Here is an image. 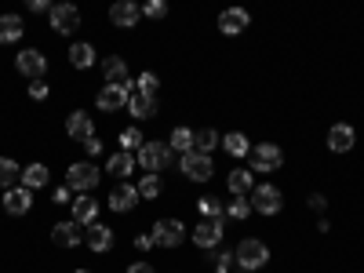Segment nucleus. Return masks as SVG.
Segmentation results:
<instances>
[{
  "mask_svg": "<svg viewBox=\"0 0 364 273\" xmlns=\"http://www.w3.org/2000/svg\"><path fill=\"white\" fill-rule=\"evenodd\" d=\"M233 259H237V266L245 273H252V269H262L269 262V248L262 245L259 237H248V240H240V245L233 248Z\"/></svg>",
  "mask_w": 364,
  "mask_h": 273,
  "instance_id": "obj_1",
  "label": "nucleus"
},
{
  "mask_svg": "<svg viewBox=\"0 0 364 273\" xmlns=\"http://www.w3.org/2000/svg\"><path fill=\"white\" fill-rule=\"evenodd\" d=\"M139 164L146 168V175H157L171 164V146L168 142H142L139 149Z\"/></svg>",
  "mask_w": 364,
  "mask_h": 273,
  "instance_id": "obj_2",
  "label": "nucleus"
},
{
  "mask_svg": "<svg viewBox=\"0 0 364 273\" xmlns=\"http://www.w3.org/2000/svg\"><path fill=\"white\" fill-rule=\"evenodd\" d=\"M284 164V154L281 146L273 142H262V146H252V175H269Z\"/></svg>",
  "mask_w": 364,
  "mask_h": 273,
  "instance_id": "obj_3",
  "label": "nucleus"
},
{
  "mask_svg": "<svg viewBox=\"0 0 364 273\" xmlns=\"http://www.w3.org/2000/svg\"><path fill=\"white\" fill-rule=\"evenodd\" d=\"M66 186L77 190V193L95 190V186H99V168L91 164V161H77V164H70V171H66Z\"/></svg>",
  "mask_w": 364,
  "mask_h": 273,
  "instance_id": "obj_4",
  "label": "nucleus"
},
{
  "mask_svg": "<svg viewBox=\"0 0 364 273\" xmlns=\"http://www.w3.org/2000/svg\"><path fill=\"white\" fill-rule=\"evenodd\" d=\"M284 208V193L277 186H255L252 190V211H262V215H277V211Z\"/></svg>",
  "mask_w": 364,
  "mask_h": 273,
  "instance_id": "obj_5",
  "label": "nucleus"
},
{
  "mask_svg": "<svg viewBox=\"0 0 364 273\" xmlns=\"http://www.w3.org/2000/svg\"><path fill=\"white\" fill-rule=\"evenodd\" d=\"M135 95V87L132 84H106L102 91H99V109L102 113H113V109H124L128 106V99Z\"/></svg>",
  "mask_w": 364,
  "mask_h": 273,
  "instance_id": "obj_6",
  "label": "nucleus"
},
{
  "mask_svg": "<svg viewBox=\"0 0 364 273\" xmlns=\"http://www.w3.org/2000/svg\"><path fill=\"white\" fill-rule=\"evenodd\" d=\"M48 18H51L55 33H73V29H80V11L73 4H51Z\"/></svg>",
  "mask_w": 364,
  "mask_h": 273,
  "instance_id": "obj_7",
  "label": "nucleus"
},
{
  "mask_svg": "<svg viewBox=\"0 0 364 273\" xmlns=\"http://www.w3.org/2000/svg\"><path fill=\"white\" fill-rule=\"evenodd\" d=\"M15 66H18V73L29 77V84H33V80H44V73H48V58H44L37 48H29V51H22V55L15 58Z\"/></svg>",
  "mask_w": 364,
  "mask_h": 273,
  "instance_id": "obj_8",
  "label": "nucleus"
},
{
  "mask_svg": "<svg viewBox=\"0 0 364 273\" xmlns=\"http://www.w3.org/2000/svg\"><path fill=\"white\" fill-rule=\"evenodd\" d=\"M223 233H226L223 219H204V223L193 230V245H197V248H219V245H223Z\"/></svg>",
  "mask_w": 364,
  "mask_h": 273,
  "instance_id": "obj_9",
  "label": "nucleus"
},
{
  "mask_svg": "<svg viewBox=\"0 0 364 273\" xmlns=\"http://www.w3.org/2000/svg\"><path fill=\"white\" fill-rule=\"evenodd\" d=\"M182 237H186V230H182L178 219H161L154 226V245H161V248H178Z\"/></svg>",
  "mask_w": 364,
  "mask_h": 273,
  "instance_id": "obj_10",
  "label": "nucleus"
},
{
  "mask_svg": "<svg viewBox=\"0 0 364 273\" xmlns=\"http://www.w3.org/2000/svg\"><path fill=\"white\" fill-rule=\"evenodd\" d=\"M182 175H190L193 182H208L211 175H215V164H211V157L186 154V157H182Z\"/></svg>",
  "mask_w": 364,
  "mask_h": 273,
  "instance_id": "obj_11",
  "label": "nucleus"
},
{
  "mask_svg": "<svg viewBox=\"0 0 364 273\" xmlns=\"http://www.w3.org/2000/svg\"><path fill=\"white\" fill-rule=\"evenodd\" d=\"M248 22H252V15H248L245 8H226V11L219 15V29H223L226 37L245 33V29H248Z\"/></svg>",
  "mask_w": 364,
  "mask_h": 273,
  "instance_id": "obj_12",
  "label": "nucleus"
},
{
  "mask_svg": "<svg viewBox=\"0 0 364 273\" xmlns=\"http://www.w3.org/2000/svg\"><path fill=\"white\" fill-rule=\"evenodd\" d=\"M139 15H142V8H135L132 0H117V4L109 8V22H113L117 29H132V26L139 22Z\"/></svg>",
  "mask_w": 364,
  "mask_h": 273,
  "instance_id": "obj_13",
  "label": "nucleus"
},
{
  "mask_svg": "<svg viewBox=\"0 0 364 273\" xmlns=\"http://www.w3.org/2000/svg\"><path fill=\"white\" fill-rule=\"evenodd\" d=\"M51 237H55L58 248H77L80 240H84V226H80V223H58V226L51 230Z\"/></svg>",
  "mask_w": 364,
  "mask_h": 273,
  "instance_id": "obj_14",
  "label": "nucleus"
},
{
  "mask_svg": "<svg viewBox=\"0 0 364 273\" xmlns=\"http://www.w3.org/2000/svg\"><path fill=\"white\" fill-rule=\"evenodd\" d=\"M357 135L350 124H336V128H328V149L331 154H346V149H353Z\"/></svg>",
  "mask_w": 364,
  "mask_h": 273,
  "instance_id": "obj_15",
  "label": "nucleus"
},
{
  "mask_svg": "<svg viewBox=\"0 0 364 273\" xmlns=\"http://www.w3.org/2000/svg\"><path fill=\"white\" fill-rule=\"evenodd\" d=\"M73 223H80V226H95L99 223V204L91 200L87 193H80L73 200Z\"/></svg>",
  "mask_w": 364,
  "mask_h": 273,
  "instance_id": "obj_16",
  "label": "nucleus"
},
{
  "mask_svg": "<svg viewBox=\"0 0 364 273\" xmlns=\"http://www.w3.org/2000/svg\"><path fill=\"white\" fill-rule=\"evenodd\" d=\"M128 113L135 120H149V117H157V99L154 95H142V91H135V95L128 99Z\"/></svg>",
  "mask_w": 364,
  "mask_h": 273,
  "instance_id": "obj_17",
  "label": "nucleus"
},
{
  "mask_svg": "<svg viewBox=\"0 0 364 273\" xmlns=\"http://www.w3.org/2000/svg\"><path fill=\"white\" fill-rule=\"evenodd\" d=\"M66 135H70V139H77V142H87L91 135H95V132H91V117H87L84 109L70 113V120H66Z\"/></svg>",
  "mask_w": 364,
  "mask_h": 273,
  "instance_id": "obj_18",
  "label": "nucleus"
},
{
  "mask_svg": "<svg viewBox=\"0 0 364 273\" xmlns=\"http://www.w3.org/2000/svg\"><path fill=\"white\" fill-rule=\"evenodd\" d=\"M29 204H33V193H29L26 186H15L4 193V208H8V215H26Z\"/></svg>",
  "mask_w": 364,
  "mask_h": 273,
  "instance_id": "obj_19",
  "label": "nucleus"
},
{
  "mask_svg": "<svg viewBox=\"0 0 364 273\" xmlns=\"http://www.w3.org/2000/svg\"><path fill=\"white\" fill-rule=\"evenodd\" d=\"M135 200H139V190L132 186V182H120V186L109 193V208H113V211H132Z\"/></svg>",
  "mask_w": 364,
  "mask_h": 273,
  "instance_id": "obj_20",
  "label": "nucleus"
},
{
  "mask_svg": "<svg viewBox=\"0 0 364 273\" xmlns=\"http://www.w3.org/2000/svg\"><path fill=\"white\" fill-rule=\"evenodd\" d=\"M87 248L91 252H109L113 248V230L109 226H102V223H95V226H87Z\"/></svg>",
  "mask_w": 364,
  "mask_h": 273,
  "instance_id": "obj_21",
  "label": "nucleus"
},
{
  "mask_svg": "<svg viewBox=\"0 0 364 273\" xmlns=\"http://www.w3.org/2000/svg\"><path fill=\"white\" fill-rule=\"evenodd\" d=\"M22 33H26V26L18 15H0V44H15L22 41Z\"/></svg>",
  "mask_w": 364,
  "mask_h": 273,
  "instance_id": "obj_22",
  "label": "nucleus"
},
{
  "mask_svg": "<svg viewBox=\"0 0 364 273\" xmlns=\"http://www.w3.org/2000/svg\"><path fill=\"white\" fill-rule=\"evenodd\" d=\"M102 77H106V84H128V63L120 55L106 58V63H102Z\"/></svg>",
  "mask_w": 364,
  "mask_h": 273,
  "instance_id": "obj_23",
  "label": "nucleus"
},
{
  "mask_svg": "<svg viewBox=\"0 0 364 273\" xmlns=\"http://www.w3.org/2000/svg\"><path fill=\"white\" fill-rule=\"evenodd\" d=\"M48 168L44 164H29V168H22V186L33 193V190H41V186H48Z\"/></svg>",
  "mask_w": 364,
  "mask_h": 273,
  "instance_id": "obj_24",
  "label": "nucleus"
},
{
  "mask_svg": "<svg viewBox=\"0 0 364 273\" xmlns=\"http://www.w3.org/2000/svg\"><path fill=\"white\" fill-rule=\"evenodd\" d=\"M215 146H223L219 132H211V128H204V132H193V154H200V157H211V149H215Z\"/></svg>",
  "mask_w": 364,
  "mask_h": 273,
  "instance_id": "obj_25",
  "label": "nucleus"
},
{
  "mask_svg": "<svg viewBox=\"0 0 364 273\" xmlns=\"http://www.w3.org/2000/svg\"><path fill=\"white\" fill-rule=\"evenodd\" d=\"M106 171H109V175H117L120 182H128V175L135 171V157H132V154H113V157H109V164H106Z\"/></svg>",
  "mask_w": 364,
  "mask_h": 273,
  "instance_id": "obj_26",
  "label": "nucleus"
},
{
  "mask_svg": "<svg viewBox=\"0 0 364 273\" xmlns=\"http://www.w3.org/2000/svg\"><path fill=\"white\" fill-rule=\"evenodd\" d=\"M223 149H226L230 157H248V154H252V142H248V135L230 132V135L223 139Z\"/></svg>",
  "mask_w": 364,
  "mask_h": 273,
  "instance_id": "obj_27",
  "label": "nucleus"
},
{
  "mask_svg": "<svg viewBox=\"0 0 364 273\" xmlns=\"http://www.w3.org/2000/svg\"><path fill=\"white\" fill-rule=\"evenodd\" d=\"M22 178V168L11 161V157H0V190H15V182Z\"/></svg>",
  "mask_w": 364,
  "mask_h": 273,
  "instance_id": "obj_28",
  "label": "nucleus"
},
{
  "mask_svg": "<svg viewBox=\"0 0 364 273\" xmlns=\"http://www.w3.org/2000/svg\"><path fill=\"white\" fill-rule=\"evenodd\" d=\"M230 190L237 193V197H245V193H252L255 190V178H252V171H245V168H237V171H230Z\"/></svg>",
  "mask_w": 364,
  "mask_h": 273,
  "instance_id": "obj_29",
  "label": "nucleus"
},
{
  "mask_svg": "<svg viewBox=\"0 0 364 273\" xmlns=\"http://www.w3.org/2000/svg\"><path fill=\"white\" fill-rule=\"evenodd\" d=\"M70 63H73L77 70L95 66V48H91V44H73V48H70Z\"/></svg>",
  "mask_w": 364,
  "mask_h": 273,
  "instance_id": "obj_30",
  "label": "nucleus"
},
{
  "mask_svg": "<svg viewBox=\"0 0 364 273\" xmlns=\"http://www.w3.org/2000/svg\"><path fill=\"white\" fill-rule=\"evenodd\" d=\"M168 146H171V154L178 149L182 157H186V154H193V132H190V128H175V132H171V142H168Z\"/></svg>",
  "mask_w": 364,
  "mask_h": 273,
  "instance_id": "obj_31",
  "label": "nucleus"
},
{
  "mask_svg": "<svg viewBox=\"0 0 364 273\" xmlns=\"http://www.w3.org/2000/svg\"><path fill=\"white\" fill-rule=\"evenodd\" d=\"M142 132L139 128H124L120 132V154H132V149H142Z\"/></svg>",
  "mask_w": 364,
  "mask_h": 273,
  "instance_id": "obj_32",
  "label": "nucleus"
},
{
  "mask_svg": "<svg viewBox=\"0 0 364 273\" xmlns=\"http://www.w3.org/2000/svg\"><path fill=\"white\" fill-rule=\"evenodd\" d=\"M197 211H200L204 219H223V211H226V208H223L215 197H200V200H197Z\"/></svg>",
  "mask_w": 364,
  "mask_h": 273,
  "instance_id": "obj_33",
  "label": "nucleus"
},
{
  "mask_svg": "<svg viewBox=\"0 0 364 273\" xmlns=\"http://www.w3.org/2000/svg\"><path fill=\"white\" fill-rule=\"evenodd\" d=\"M139 197H146V200H154L157 193H161V178L157 175H142V182H139Z\"/></svg>",
  "mask_w": 364,
  "mask_h": 273,
  "instance_id": "obj_34",
  "label": "nucleus"
},
{
  "mask_svg": "<svg viewBox=\"0 0 364 273\" xmlns=\"http://www.w3.org/2000/svg\"><path fill=\"white\" fill-rule=\"evenodd\" d=\"M226 215H230V219H248V215H252V200L237 197L233 204H226Z\"/></svg>",
  "mask_w": 364,
  "mask_h": 273,
  "instance_id": "obj_35",
  "label": "nucleus"
},
{
  "mask_svg": "<svg viewBox=\"0 0 364 273\" xmlns=\"http://www.w3.org/2000/svg\"><path fill=\"white\" fill-rule=\"evenodd\" d=\"M142 15H149V18H164V15H168V4H164V0H149V4L142 8Z\"/></svg>",
  "mask_w": 364,
  "mask_h": 273,
  "instance_id": "obj_36",
  "label": "nucleus"
},
{
  "mask_svg": "<svg viewBox=\"0 0 364 273\" xmlns=\"http://www.w3.org/2000/svg\"><path fill=\"white\" fill-rule=\"evenodd\" d=\"M157 84H161V80H157L154 73H142V77H139V91H142V95H154Z\"/></svg>",
  "mask_w": 364,
  "mask_h": 273,
  "instance_id": "obj_37",
  "label": "nucleus"
},
{
  "mask_svg": "<svg viewBox=\"0 0 364 273\" xmlns=\"http://www.w3.org/2000/svg\"><path fill=\"white\" fill-rule=\"evenodd\" d=\"M237 259H233V252H219V259H215V273H230V266H233Z\"/></svg>",
  "mask_w": 364,
  "mask_h": 273,
  "instance_id": "obj_38",
  "label": "nucleus"
},
{
  "mask_svg": "<svg viewBox=\"0 0 364 273\" xmlns=\"http://www.w3.org/2000/svg\"><path fill=\"white\" fill-rule=\"evenodd\" d=\"M29 99H48V84L33 80V84H29Z\"/></svg>",
  "mask_w": 364,
  "mask_h": 273,
  "instance_id": "obj_39",
  "label": "nucleus"
},
{
  "mask_svg": "<svg viewBox=\"0 0 364 273\" xmlns=\"http://www.w3.org/2000/svg\"><path fill=\"white\" fill-rule=\"evenodd\" d=\"M55 204H73V190L70 186H58L55 190Z\"/></svg>",
  "mask_w": 364,
  "mask_h": 273,
  "instance_id": "obj_40",
  "label": "nucleus"
},
{
  "mask_svg": "<svg viewBox=\"0 0 364 273\" xmlns=\"http://www.w3.org/2000/svg\"><path fill=\"white\" fill-rule=\"evenodd\" d=\"M84 149H87V154H91V157H99V154H102V142H99L95 135H91V139L84 142Z\"/></svg>",
  "mask_w": 364,
  "mask_h": 273,
  "instance_id": "obj_41",
  "label": "nucleus"
},
{
  "mask_svg": "<svg viewBox=\"0 0 364 273\" xmlns=\"http://www.w3.org/2000/svg\"><path fill=\"white\" fill-rule=\"evenodd\" d=\"M135 248H139V252H146V248H154V237H149V233L135 237Z\"/></svg>",
  "mask_w": 364,
  "mask_h": 273,
  "instance_id": "obj_42",
  "label": "nucleus"
},
{
  "mask_svg": "<svg viewBox=\"0 0 364 273\" xmlns=\"http://www.w3.org/2000/svg\"><path fill=\"white\" fill-rule=\"evenodd\" d=\"M29 8H33V11H51L48 0H29Z\"/></svg>",
  "mask_w": 364,
  "mask_h": 273,
  "instance_id": "obj_43",
  "label": "nucleus"
},
{
  "mask_svg": "<svg viewBox=\"0 0 364 273\" xmlns=\"http://www.w3.org/2000/svg\"><path fill=\"white\" fill-rule=\"evenodd\" d=\"M128 273H154V266H149V262H135Z\"/></svg>",
  "mask_w": 364,
  "mask_h": 273,
  "instance_id": "obj_44",
  "label": "nucleus"
},
{
  "mask_svg": "<svg viewBox=\"0 0 364 273\" xmlns=\"http://www.w3.org/2000/svg\"><path fill=\"white\" fill-rule=\"evenodd\" d=\"M310 208H314V211H324V197L314 193V197H310Z\"/></svg>",
  "mask_w": 364,
  "mask_h": 273,
  "instance_id": "obj_45",
  "label": "nucleus"
},
{
  "mask_svg": "<svg viewBox=\"0 0 364 273\" xmlns=\"http://www.w3.org/2000/svg\"><path fill=\"white\" fill-rule=\"evenodd\" d=\"M77 273H87V269H77Z\"/></svg>",
  "mask_w": 364,
  "mask_h": 273,
  "instance_id": "obj_46",
  "label": "nucleus"
},
{
  "mask_svg": "<svg viewBox=\"0 0 364 273\" xmlns=\"http://www.w3.org/2000/svg\"><path fill=\"white\" fill-rule=\"evenodd\" d=\"M240 273H245V269H240Z\"/></svg>",
  "mask_w": 364,
  "mask_h": 273,
  "instance_id": "obj_47",
  "label": "nucleus"
}]
</instances>
